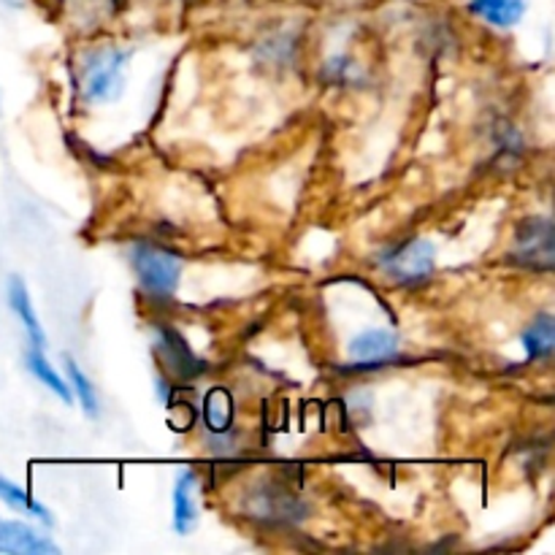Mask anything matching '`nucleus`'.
I'll list each match as a JSON object with an SVG mask.
<instances>
[{"instance_id": "1a4fd4ad", "label": "nucleus", "mask_w": 555, "mask_h": 555, "mask_svg": "<svg viewBox=\"0 0 555 555\" xmlns=\"http://www.w3.org/2000/svg\"><path fill=\"white\" fill-rule=\"evenodd\" d=\"M469 11L493 27H515L526 14V0H469Z\"/></svg>"}, {"instance_id": "f8f14e48", "label": "nucleus", "mask_w": 555, "mask_h": 555, "mask_svg": "<svg viewBox=\"0 0 555 555\" xmlns=\"http://www.w3.org/2000/svg\"><path fill=\"white\" fill-rule=\"evenodd\" d=\"M520 341H524V350L529 361H547L555 350V323L551 314L534 318V323L524 331Z\"/></svg>"}, {"instance_id": "4468645a", "label": "nucleus", "mask_w": 555, "mask_h": 555, "mask_svg": "<svg viewBox=\"0 0 555 555\" xmlns=\"http://www.w3.org/2000/svg\"><path fill=\"white\" fill-rule=\"evenodd\" d=\"M25 363H27V372L36 377V383H41L43 388L52 390V393L57 396L63 404H70V401H74V393H70L68 385L63 383V377L54 372L52 363H49L47 356H43V350H38V347H30V350L25 352Z\"/></svg>"}, {"instance_id": "9d476101", "label": "nucleus", "mask_w": 555, "mask_h": 555, "mask_svg": "<svg viewBox=\"0 0 555 555\" xmlns=\"http://www.w3.org/2000/svg\"><path fill=\"white\" fill-rule=\"evenodd\" d=\"M0 502H3L9 509H14V513L25 515V518L38 520V524H43V526L54 524L52 513H49L41 502H36V499H33L25 488L16 486V482H11L9 477H3V475H0Z\"/></svg>"}, {"instance_id": "7ed1b4c3", "label": "nucleus", "mask_w": 555, "mask_h": 555, "mask_svg": "<svg viewBox=\"0 0 555 555\" xmlns=\"http://www.w3.org/2000/svg\"><path fill=\"white\" fill-rule=\"evenodd\" d=\"M383 266L401 285H417V282L428 280L434 274L437 253H434V244L426 242V238H410L401 247H396L393 253L385 255Z\"/></svg>"}, {"instance_id": "2eb2a0df", "label": "nucleus", "mask_w": 555, "mask_h": 555, "mask_svg": "<svg viewBox=\"0 0 555 555\" xmlns=\"http://www.w3.org/2000/svg\"><path fill=\"white\" fill-rule=\"evenodd\" d=\"M65 369H68V383H70V388H74V396L79 399V406L85 410V415L98 417V412H101V401H98L95 385L90 383V377H87V374L81 372L74 361L65 363Z\"/></svg>"}, {"instance_id": "6e6552de", "label": "nucleus", "mask_w": 555, "mask_h": 555, "mask_svg": "<svg viewBox=\"0 0 555 555\" xmlns=\"http://www.w3.org/2000/svg\"><path fill=\"white\" fill-rule=\"evenodd\" d=\"M9 307L20 318L22 328H25L27 339H30V347L43 350L47 347V334H43L41 323H38L36 309L30 304V293H27V285L22 282V276H11L9 280Z\"/></svg>"}, {"instance_id": "ddd939ff", "label": "nucleus", "mask_w": 555, "mask_h": 555, "mask_svg": "<svg viewBox=\"0 0 555 555\" xmlns=\"http://www.w3.org/2000/svg\"><path fill=\"white\" fill-rule=\"evenodd\" d=\"M204 423L215 437L233 428V396L225 388H211L204 396Z\"/></svg>"}, {"instance_id": "f257e3e1", "label": "nucleus", "mask_w": 555, "mask_h": 555, "mask_svg": "<svg viewBox=\"0 0 555 555\" xmlns=\"http://www.w3.org/2000/svg\"><path fill=\"white\" fill-rule=\"evenodd\" d=\"M133 271L139 276L141 287L155 298H171L182 282V260L163 247L139 244L133 247Z\"/></svg>"}, {"instance_id": "423d86ee", "label": "nucleus", "mask_w": 555, "mask_h": 555, "mask_svg": "<svg viewBox=\"0 0 555 555\" xmlns=\"http://www.w3.org/2000/svg\"><path fill=\"white\" fill-rule=\"evenodd\" d=\"M352 363L358 366H377V363L390 361V358L399 356V336L393 331L372 328L358 334L350 341V350H347Z\"/></svg>"}, {"instance_id": "39448f33", "label": "nucleus", "mask_w": 555, "mask_h": 555, "mask_svg": "<svg viewBox=\"0 0 555 555\" xmlns=\"http://www.w3.org/2000/svg\"><path fill=\"white\" fill-rule=\"evenodd\" d=\"M0 553L9 555H57L60 547L36 526L0 518Z\"/></svg>"}, {"instance_id": "f03ea898", "label": "nucleus", "mask_w": 555, "mask_h": 555, "mask_svg": "<svg viewBox=\"0 0 555 555\" xmlns=\"http://www.w3.org/2000/svg\"><path fill=\"white\" fill-rule=\"evenodd\" d=\"M128 52L106 47L92 54L81 70V92L90 103H108L122 92Z\"/></svg>"}, {"instance_id": "9b49d317", "label": "nucleus", "mask_w": 555, "mask_h": 555, "mask_svg": "<svg viewBox=\"0 0 555 555\" xmlns=\"http://www.w3.org/2000/svg\"><path fill=\"white\" fill-rule=\"evenodd\" d=\"M160 350L163 358L168 361V366L177 374H182V377H193V374H198L201 369H204V363L190 352L188 341H184L177 331L160 328Z\"/></svg>"}, {"instance_id": "0eeeda50", "label": "nucleus", "mask_w": 555, "mask_h": 555, "mask_svg": "<svg viewBox=\"0 0 555 555\" xmlns=\"http://www.w3.org/2000/svg\"><path fill=\"white\" fill-rule=\"evenodd\" d=\"M198 526V477L182 472L173 486V531L188 537Z\"/></svg>"}, {"instance_id": "20e7f679", "label": "nucleus", "mask_w": 555, "mask_h": 555, "mask_svg": "<svg viewBox=\"0 0 555 555\" xmlns=\"http://www.w3.org/2000/svg\"><path fill=\"white\" fill-rule=\"evenodd\" d=\"M515 258L534 271H551L555 260L553 222L547 217H531L518 228Z\"/></svg>"}]
</instances>
